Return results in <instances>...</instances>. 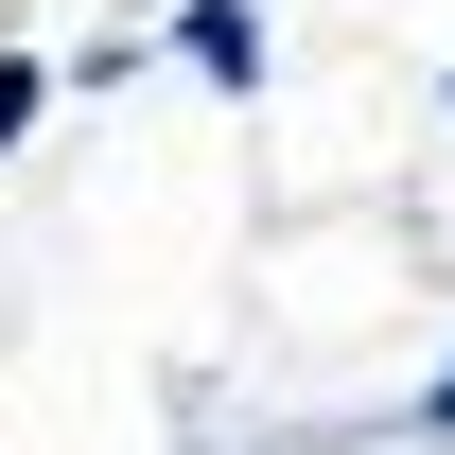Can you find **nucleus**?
I'll use <instances>...</instances> for the list:
<instances>
[{
    "label": "nucleus",
    "mask_w": 455,
    "mask_h": 455,
    "mask_svg": "<svg viewBox=\"0 0 455 455\" xmlns=\"http://www.w3.org/2000/svg\"><path fill=\"white\" fill-rule=\"evenodd\" d=\"M158 53L193 70V88H228V106H263V0H175Z\"/></svg>",
    "instance_id": "obj_1"
},
{
    "label": "nucleus",
    "mask_w": 455,
    "mask_h": 455,
    "mask_svg": "<svg viewBox=\"0 0 455 455\" xmlns=\"http://www.w3.org/2000/svg\"><path fill=\"white\" fill-rule=\"evenodd\" d=\"M53 70H70V53H0V158L36 140V106H53Z\"/></svg>",
    "instance_id": "obj_2"
},
{
    "label": "nucleus",
    "mask_w": 455,
    "mask_h": 455,
    "mask_svg": "<svg viewBox=\"0 0 455 455\" xmlns=\"http://www.w3.org/2000/svg\"><path fill=\"white\" fill-rule=\"evenodd\" d=\"M403 438H455V368H438V386H420V403H403Z\"/></svg>",
    "instance_id": "obj_3"
},
{
    "label": "nucleus",
    "mask_w": 455,
    "mask_h": 455,
    "mask_svg": "<svg viewBox=\"0 0 455 455\" xmlns=\"http://www.w3.org/2000/svg\"><path fill=\"white\" fill-rule=\"evenodd\" d=\"M438 88H455V70H438Z\"/></svg>",
    "instance_id": "obj_4"
}]
</instances>
